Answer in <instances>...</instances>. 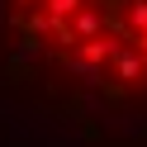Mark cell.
Here are the masks:
<instances>
[{
  "instance_id": "6da1fadb",
  "label": "cell",
  "mask_w": 147,
  "mask_h": 147,
  "mask_svg": "<svg viewBox=\"0 0 147 147\" xmlns=\"http://www.w3.org/2000/svg\"><path fill=\"white\" fill-rule=\"evenodd\" d=\"M0 43L38 81L147 105V0H0Z\"/></svg>"
}]
</instances>
